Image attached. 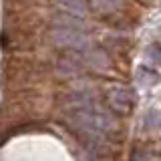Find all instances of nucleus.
Listing matches in <instances>:
<instances>
[{"label":"nucleus","instance_id":"obj_1","mask_svg":"<svg viewBox=\"0 0 161 161\" xmlns=\"http://www.w3.org/2000/svg\"><path fill=\"white\" fill-rule=\"evenodd\" d=\"M67 115L75 127L89 135H107L115 127L113 117L85 93H70L67 97Z\"/></svg>","mask_w":161,"mask_h":161},{"label":"nucleus","instance_id":"obj_2","mask_svg":"<svg viewBox=\"0 0 161 161\" xmlns=\"http://www.w3.org/2000/svg\"><path fill=\"white\" fill-rule=\"evenodd\" d=\"M50 38L53 42L60 48H69V50H89L91 48V38L87 32H79V30H70V28H58L54 26L50 30Z\"/></svg>","mask_w":161,"mask_h":161},{"label":"nucleus","instance_id":"obj_3","mask_svg":"<svg viewBox=\"0 0 161 161\" xmlns=\"http://www.w3.org/2000/svg\"><path fill=\"white\" fill-rule=\"evenodd\" d=\"M107 103L109 107L117 113H129L131 107L135 105V93L129 87H123V85H117V87H111L107 93Z\"/></svg>","mask_w":161,"mask_h":161},{"label":"nucleus","instance_id":"obj_4","mask_svg":"<svg viewBox=\"0 0 161 161\" xmlns=\"http://www.w3.org/2000/svg\"><path fill=\"white\" fill-rule=\"evenodd\" d=\"M54 24L58 28H70V30H79V32L89 30V24L85 22V18L73 16V14H67V12H60L58 16H54Z\"/></svg>","mask_w":161,"mask_h":161},{"label":"nucleus","instance_id":"obj_5","mask_svg":"<svg viewBox=\"0 0 161 161\" xmlns=\"http://www.w3.org/2000/svg\"><path fill=\"white\" fill-rule=\"evenodd\" d=\"M54 4L67 14H73V16L85 18L89 14V4L85 0H54Z\"/></svg>","mask_w":161,"mask_h":161},{"label":"nucleus","instance_id":"obj_6","mask_svg":"<svg viewBox=\"0 0 161 161\" xmlns=\"http://www.w3.org/2000/svg\"><path fill=\"white\" fill-rule=\"evenodd\" d=\"M83 60L89 64V67H93V69H107L109 67V57L103 53V50H93V48L85 50Z\"/></svg>","mask_w":161,"mask_h":161},{"label":"nucleus","instance_id":"obj_7","mask_svg":"<svg viewBox=\"0 0 161 161\" xmlns=\"http://www.w3.org/2000/svg\"><path fill=\"white\" fill-rule=\"evenodd\" d=\"M137 80L141 85H145V87H153V85L159 83V75L153 69H149L147 64H141L137 69Z\"/></svg>","mask_w":161,"mask_h":161},{"label":"nucleus","instance_id":"obj_8","mask_svg":"<svg viewBox=\"0 0 161 161\" xmlns=\"http://www.w3.org/2000/svg\"><path fill=\"white\" fill-rule=\"evenodd\" d=\"M91 4L99 10H117L123 6V0H91Z\"/></svg>","mask_w":161,"mask_h":161},{"label":"nucleus","instance_id":"obj_9","mask_svg":"<svg viewBox=\"0 0 161 161\" xmlns=\"http://www.w3.org/2000/svg\"><path fill=\"white\" fill-rule=\"evenodd\" d=\"M145 123H147V127H159L161 125V111L153 109L147 113V117H145Z\"/></svg>","mask_w":161,"mask_h":161},{"label":"nucleus","instance_id":"obj_10","mask_svg":"<svg viewBox=\"0 0 161 161\" xmlns=\"http://www.w3.org/2000/svg\"><path fill=\"white\" fill-rule=\"evenodd\" d=\"M147 57L153 60V63L161 64V44H151L147 48Z\"/></svg>","mask_w":161,"mask_h":161}]
</instances>
